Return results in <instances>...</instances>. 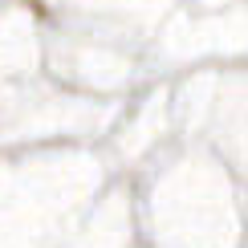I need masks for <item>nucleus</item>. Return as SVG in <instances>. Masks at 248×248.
<instances>
[]
</instances>
